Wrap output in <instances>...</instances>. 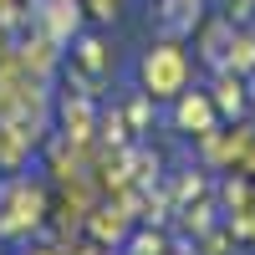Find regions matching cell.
Segmentation results:
<instances>
[{
	"label": "cell",
	"mask_w": 255,
	"mask_h": 255,
	"mask_svg": "<svg viewBox=\"0 0 255 255\" xmlns=\"http://www.w3.org/2000/svg\"><path fill=\"white\" fill-rule=\"evenodd\" d=\"M194 15H199V0H168L163 31H184V26H194Z\"/></svg>",
	"instance_id": "cell-1"
}]
</instances>
